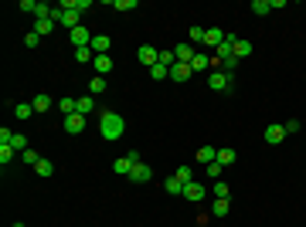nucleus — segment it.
Segmentation results:
<instances>
[{
    "label": "nucleus",
    "mask_w": 306,
    "mask_h": 227,
    "mask_svg": "<svg viewBox=\"0 0 306 227\" xmlns=\"http://www.w3.org/2000/svg\"><path fill=\"white\" fill-rule=\"evenodd\" d=\"M126 132V119L119 112H102L99 119V136L106 139V143H116V139H123Z\"/></svg>",
    "instance_id": "obj_1"
},
{
    "label": "nucleus",
    "mask_w": 306,
    "mask_h": 227,
    "mask_svg": "<svg viewBox=\"0 0 306 227\" xmlns=\"http://www.w3.org/2000/svg\"><path fill=\"white\" fill-rule=\"evenodd\" d=\"M208 88L211 92H231L235 88V78H231V75H228V71H211V75H208Z\"/></svg>",
    "instance_id": "obj_2"
},
{
    "label": "nucleus",
    "mask_w": 306,
    "mask_h": 227,
    "mask_svg": "<svg viewBox=\"0 0 306 227\" xmlns=\"http://www.w3.org/2000/svg\"><path fill=\"white\" fill-rule=\"evenodd\" d=\"M85 125H89V115H82V112H72L61 119V129H65L68 136H79V132H85Z\"/></svg>",
    "instance_id": "obj_3"
},
{
    "label": "nucleus",
    "mask_w": 306,
    "mask_h": 227,
    "mask_svg": "<svg viewBox=\"0 0 306 227\" xmlns=\"http://www.w3.org/2000/svg\"><path fill=\"white\" fill-rule=\"evenodd\" d=\"M136 58H140V65H147V68H153L160 61V51L153 44H140V51H136Z\"/></svg>",
    "instance_id": "obj_4"
},
{
    "label": "nucleus",
    "mask_w": 306,
    "mask_h": 227,
    "mask_svg": "<svg viewBox=\"0 0 306 227\" xmlns=\"http://www.w3.org/2000/svg\"><path fill=\"white\" fill-rule=\"evenodd\" d=\"M225 31H221V27H204V44H211V48H221L225 44Z\"/></svg>",
    "instance_id": "obj_5"
},
{
    "label": "nucleus",
    "mask_w": 306,
    "mask_h": 227,
    "mask_svg": "<svg viewBox=\"0 0 306 227\" xmlns=\"http://www.w3.org/2000/svg\"><path fill=\"white\" fill-rule=\"evenodd\" d=\"M283 139H286V129H283V125H279V122L265 125V143H269V146H279Z\"/></svg>",
    "instance_id": "obj_6"
},
{
    "label": "nucleus",
    "mask_w": 306,
    "mask_h": 227,
    "mask_svg": "<svg viewBox=\"0 0 306 227\" xmlns=\"http://www.w3.org/2000/svg\"><path fill=\"white\" fill-rule=\"evenodd\" d=\"M68 34H72V44H75V48H92L89 27H75V31H68Z\"/></svg>",
    "instance_id": "obj_7"
},
{
    "label": "nucleus",
    "mask_w": 306,
    "mask_h": 227,
    "mask_svg": "<svg viewBox=\"0 0 306 227\" xmlns=\"http://www.w3.org/2000/svg\"><path fill=\"white\" fill-rule=\"evenodd\" d=\"M197 55V51H194V44L191 41H184V44H177L174 48V58H177V61H181V65H191V58Z\"/></svg>",
    "instance_id": "obj_8"
},
{
    "label": "nucleus",
    "mask_w": 306,
    "mask_h": 227,
    "mask_svg": "<svg viewBox=\"0 0 306 227\" xmlns=\"http://www.w3.org/2000/svg\"><path fill=\"white\" fill-rule=\"evenodd\" d=\"M129 180H133V183H150V180H153V170H150L147 163H136L133 173H129Z\"/></svg>",
    "instance_id": "obj_9"
},
{
    "label": "nucleus",
    "mask_w": 306,
    "mask_h": 227,
    "mask_svg": "<svg viewBox=\"0 0 306 227\" xmlns=\"http://www.w3.org/2000/svg\"><path fill=\"white\" fill-rule=\"evenodd\" d=\"M92 68H95V71L102 75V78H106V75H109V71H113L116 65H113V58H109V55H95V61H92Z\"/></svg>",
    "instance_id": "obj_10"
},
{
    "label": "nucleus",
    "mask_w": 306,
    "mask_h": 227,
    "mask_svg": "<svg viewBox=\"0 0 306 227\" xmlns=\"http://www.w3.org/2000/svg\"><path fill=\"white\" fill-rule=\"evenodd\" d=\"M34 112H48V109H51V105H55V99H51V95H48V92H38V95H34Z\"/></svg>",
    "instance_id": "obj_11"
},
{
    "label": "nucleus",
    "mask_w": 306,
    "mask_h": 227,
    "mask_svg": "<svg viewBox=\"0 0 306 227\" xmlns=\"http://www.w3.org/2000/svg\"><path fill=\"white\" fill-rule=\"evenodd\" d=\"M109 48H113V37H106V34L92 37V51H95V55H109Z\"/></svg>",
    "instance_id": "obj_12"
},
{
    "label": "nucleus",
    "mask_w": 306,
    "mask_h": 227,
    "mask_svg": "<svg viewBox=\"0 0 306 227\" xmlns=\"http://www.w3.org/2000/svg\"><path fill=\"white\" fill-rule=\"evenodd\" d=\"M191 75H194V71H191V65H181V61H177V65L170 68V81H187Z\"/></svg>",
    "instance_id": "obj_13"
},
{
    "label": "nucleus",
    "mask_w": 306,
    "mask_h": 227,
    "mask_svg": "<svg viewBox=\"0 0 306 227\" xmlns=\"http://www.w3.org/2000/svg\"><path fill=\"white\" fill-rule=\"evenodd\" d=\"M204 187L201 183H184V197H187V200H204Z\"/></svg>",
    "instance_id": "obj_14"
},
{
    "label": "nucleus",
    "mask_w": 306,
    "mask_h": 227,
    "mask_svg": "<svg viewBox=\"0 0 306 227\" xmlns=\"http://www.w3.org/2000/svg\"><path fill=\"white\" fill-rule=\"evenodd\" d=\"M163 190H167L170 197H184V183L177 180L174 173H170V176H167V183H163Z\"/></svg>",
    "instance_id": "obj_15"
},
{
    "label": "nucleus",
    "mask_w": 306,
    "mask_h": 227,
    "mask_svg": "<svg viewBox=\"0 0 306 227\" xmlns=\"http://www.w3.org/2000/svg\"><path fill=\"white\" fill-rule=\"evenodd\" d=\"M75 112H82V115H92V112H95V99H92V95H82L79 102H75Z\"/></svg>",
    "instance_id": "obj_16"
},
{
    "label": "nucleus",
    "mask_w": 306,
    "mask_h": 227,
    "mask_svg": "<svg viewBox=\"0 0 306 227\" xmlns=\"http://www.w3.org/2000/svg\"><path fill=\"white\" fill-rule=\"evenodd\" d=\"M235 159H238V153L231 146H221V149H218V163H221V166H231Z\"/></svg>",
    "instance_id": "obj_17"
},
{
    "label": "nucleus",
    "mask_w": 306,
    "mask_h": 227,
    "mask_svg": "<svg viewBox=\"0 0 306 227\" xmlns=\"http://www.w3.org/2000/svg\"><path fill=\"white\" fill-rule=\"evenodd\" d=\"M133 166H136V163H133L129 156H119V159L113 163V170H116V173H123V176H129V173H133Z\"/></svg>",
    "instance_id": "obj_18"
},
{
    "label": "nucleus",
    "mask_w": 306,
    "mask_h": 227,
    "mask_svg": "<svg viewBox=\"0 0 306 227\" xmlns=\"http://www.w3.org/2000/svg\"><path fill=\"white\" fill-rule=\"evenodd\" d=\"M208 68H211V58L208 55H194L191 58V71L194 75H197V71H208Z\"/></svg>",
    "instance_id": "obj_19"
},
{
    "label": "nucleus",
    "mask_w": 306,
    "mask_h": 227,
    "mask_svg": "<svg viewBox=\"0 0 306 227\" xmlns=\"http://www.w3.org/2000/svg\"><path fill=\"white\" fill-rule=\"evenodd\" d=\"M31 115H34V105L31 102H17V105H14V119H24V122H27Z\"/></svg>",
    "instance_id": "obj_20"
},
{
    "label": "nucleus",
    "mask_w": 306,
    "mask_h": 227,
    "mask_svg": "<svg viewBox=\"0 0 306 227\" xmlns=\"http://www.w3.org/2000/svg\"><path fill=\"white\" fill-rule=\"evenodd\" d=\"M215 159H218V149L215 146H201V149H197V163L208 166V163H215Z\"/></svg>",
    "instance_id": "obj_21"
},
{
    "label": "nucleus",
    "mask_w": 306,
    "mask_h": 227,
    "mask_svg": "<svg viewBox=\"0 0 306 227\" xmlns=\"http://www.w3.org/2000/svg\"><path fill=\"white\" fill-rule=\"evenodd\" d=\"M55 27H58V24L51 21V17H48V21H34V34H38V37H45V34H51Z\"/></svg>",
    "instance_id": "obj_22"
},
{
    "label": "nucleus",
    "mask_w": 306,
    "mask_h": 227,
    "mask_svg": "<svg viewBox=\"0 0 306 227\" xmlns=\"http://www.w3.org/2000/svg\"><path fill=\"white\" fill-rule=\"evenodd\" d=\"M252 55V44L245 41V37H235V58L242 61V58H249Z\"/></svg>",
    "instance_id": "obj_23"
},
{
    "label": "nucleus",
    "mask_w": 306,
    "mask_h": 227,
    "mask_svg": "<svg viewBox=\"0 0 306 227\" xmlns=\"http://www.w3.org/2000/svg\"><path fill=\"white\" fill-rule=\"evenodd\" d=\"M228 210H231V200H221V197H218L215 204H211V217H225Z\"/></svg>",
    "instance_id": "obj_24"
},
{
    "label": "nucleus",
    "mask_w": 306,
    "mask_h": 227,
    "mask_svg": "<svg viewBox=\"0 0 306 227\" xmlns=\"http://www.w3.org/2000/svg\"><path fill=\"white\" fill-rule=\"evenodd\" d=\"M34 173H38V176H41V180H48V176H51V173H55V163H51V159H41V163H38V166H34Z\"/></svg>",
    "instance_id": "obj_25"
},
{
    "label": "nucleus",
    "mask_w": 306,
    "mask_h": 227,
    "mask_svg": "<svg viewBox=\"0 0 306 227\" xmlns=\"http://www.w3.org/2000/svg\"><path fill=\"white\" fill-rule=\"evenodd\" d=\"M75 61H82V65H92V61H95V51H92V48H75Z\"/></svg>",
    "instance_id": "obj_26"
},
{
    "label": "nucleus",
    "mask_w": 306,
    "mask_h": 227,
    "mask_svg": "<svg viewBox=\"0 0 306 227\" xmlns=\"http://www.w3.org/2000/svg\"><path fill=\"white\" fill-rule=\"evenodd\" d=\"M269 11H272L269 0H252V14H255V17H265Z\"/></svg>",
    "instance_id": "obj_27"
},
{
    "label": "nucleus",
    "mask_w": 306,
    "mask_h": 227,
    "mask_svg": "<svg viewBox=\"0 0 306 227\" xmlns=\"http://www.w3.org/2000/svg\"><path fill=\"white\" fill-rule=\"evenodd\" d=\"M174 176H177L181 183H194V170H191V166H177V170H174Z\"/></svg>",
    "instance_id": "obj_28"
},
{
    "label": "nucleus",
    "mask_w": 306,
    "mask_h": 227,
    "mask_svg": "<svg viewBox=\"0 0 306 227\" xmlns=\"http://www.w3.org/2000/svg\"><path fill=\"white\" fill-rule=\"evenodd\" d=\"M75 102H79V99H68V95H65V99H61V102H58V109H61V119H65V115H72V112H75Z\"/></svg>",
    "instance_id": "obj_29"
},
{
    "label": "nucleus",
    "mask_w": 306,
    "mask_h": 227,
    "mask_svg": "<svg viewBox=\"0 0 306 227\" xmlns=\"http://www.w3.org/2000/svg\"><path fill=\"white\" fill-rule=\"evenodd\" d=\"M21 159L27 163V166H38V163H41L45 156H38V149H24V153H21Z\"/></svg>",
    "instance_id": "obj_30"
},
{
    "label": "nucleus",
    "mask_w": 306,
    "mask_h": 227,
    "mask_svg": "<svg viewBox=\"0 0 306 227\" xmlns=\"http://www.w3.org/2000/svg\"><path fill=\"white\" fill-rule=\"evenodd\" d=\"M187 41H191V44H204V27H197V24H194L191 31H187Z\"/></svg>",
    "instance_id": "obj_31"
},
{
    "label": "nucleus",
    "mask_w": 306,
    "mask_h": 227,
    "mask_svg": "<svg viewBox=\"0 0 306 227\" xmlns=\"http://www.w3.org/2000/svg\"><path fill=\"white\" fill-rule=\"evenodd\" d=\"M150 78H153V81L170 78V68H163V65H153V68H150Z\"/></svg>",
    "instance_id": "obj_32"
},
{
    "label": "nucleus",
    "mask_w": 306,
    "mask_h": 227,
    "mask_svg": "<svg viewBox=\"0 0 306 227\" xmlns=\"http://www.w3.org/2000/svg\"><path fill=\"white\" fill-rule=\"evenodd\" d=\"M14 153H17L14 146H0V163H4V166H11V163H14Z\"/></svg>",
    "instance_id": "obj_33"
},
{
    "label": "nucleus",
    "mask_w": 306,
    "mask_h": 227,
    "mask_svg": "<svg viewBox=\"0 0 306 227\" xmlns=\"http://www.w3.org/2000/svg\"><path fill=\"white\" fill-rule=\"evenodd\" d=\"M11 146L17 149V153H24V149H31V146H27V136H21V132H14V139H11Z\"/></svg>",
    "instance_id": "obj_34"
},
{
    "label": "nucleus",
    "mask_w": 306,
    "mask_h": 227,
    "mask_svg": "<svg viewBox=\"0 0 306 227\" xmlns=\"http://www.w3.org/2000/svg\"><path fill=\"white\" fill-rule=\"evenodd\" d=\"M89 92H92V95H99V92H106V78H102V75H95V78L89 81Z\"/></svg>",
    "instance_id": "obj_35"
},
{
    "label": "nucleus",
    "mask_w": 306,
    "mask_h": 227,
    "mask_svg": "<svg viewBox=\"0 0 306 227\" xmlns=\"http://www.w3.org/2000/svg\"><path fill=\"white\" fill-rule=\"evenodd\" d=\"M215 197H221V200H228V197H231V190H228L225 180H215Z\"/></svg>",
    "instance_id": "obj_36"
},
{
    "label": "nucleus",
    "mask_w": 306,
    "mask_h": 227,
    "mask_svg": "<svg viewBox=\"0 0 306 227\" xmlns=\"http://www.w3.org/2000/svg\"><path fill=\"white\" fill-rule=\"evenodd\" d=\"M221 173H225V166H221V163H208V176H211V180H221Z\"/></svg>",
    "instance_id": "obj_37"
},
{
    "label": "nucleus",
    "mask_w": 306,
    "mask_h": 227,
    "mask_svg": "<svg viewBox=\"0 0 306 227\" xmlns=\"http://www.w3.org/2000/svg\"><path fill=\"white\" fill-rule=\"evenodd\" d=\"M283 129H286V136H293V132H299V129H303V122H299V119H286Z\"/></svg>",
    "instance_id": "obj_38"
},
{
    "label": "nucleus",
    "mask_w": 306,
    "mask_h": 227,
    "mask_svg": "<svg viewBox=\"0 0 306 227\" xmlns=\"http://www.w3.org/2000/svg\"><path fill=\"white\" fill-rule=\"evenodd\" d=\"M238 65H242V61H238V58L231 55V58H225V61H221V71H228V75H231V71H235Z\"/></svg>",
    "instance_id": "obj_39"
},
{
    "label": "nucleus",
    "mask_w": 306,
    "mask_h": 227,
    "mask_svg": "<svg viewBox=\"0 0 306 227\" xmlns=\"http://www.w3.org/2000/svg\"><path fill=\"white\" fill-rule=\"evenodd\" d=\"M116 11H136V0H113Z\"/></svg>",
    "instance_id": "obj_40"
},
{
    "label": "nucleus",
    "mask_w": 306,
    "mask_h": 227,
    "mask_svg": "<svg viewBox=\"0 0 306 227\" xmlns=\"http://www.w3.org/2000/svg\"><path fill=\"white\" fill-rule=\"evenodd\" d=\"M11 139H14L11 129H0V146H11Z\"/></svg>",
    "instance_id": "obj_41"
},
{
    "label": "nucleus",
    "mask_w": 306,
    "mask_h": 227,
    "mask_svg": "<svg viewBox=\"0 0 306 227\" xmlns=\"http://www.w3.org/2000/svg\"><path fill=\"white\" fill-rule=\"evenodd\" d=\"M75 11H79V14L92 11V0H75Z\"/></svg>",
    "instance_id": "obj_42"
},
{
    "label": "nucleus",
    "mask_w": 306,
    "mask_h": 227,
    "mask_svg": "<svg viewBox=\"0 0 306 227\" xmlns=\"http://www.w3.org/2000/svg\"><path fill=\"white\" fill-rule=\"evenodd\" d=\"M34 7H38L34 0H21V11H24V14H34Z\"/></svg>",
    "instance_id": "obj_43"
},
{
    "label": "nucleus",
    "mask_w": 306,
    "mask_h": 227,
    "mask_svg": "<svg viewBox=\"0 0 306 227\" xmlns=\"http://www.w3.org/2000/svg\"><path fill=\"white\" fill-rule=\"evenodd\" d=\"M38 41H41V37L34 34V31H31V34H27V37H24V44H27V48H38Z\"/></svg>",
    "instance_id": "obj_44"
},
{
    "label": "nucleus",
    "mask_w": 306,
    "mask_h": 227,
    "mask_svg": "<svg viewBox=\"0 0 306 227\" xmlns=\"http://www.w3.org/2000/svg\"><path fill=\"white\" fill-rule=\"evenodd\" d=\"M14 227H24V224H14Z\"/></svg>",
    "instance_id": "obj_45"
}]
</instances>
